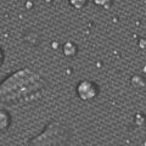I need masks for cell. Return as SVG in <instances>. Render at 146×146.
<instances>
[{"mask_svg":"<svg viewBox=\"0 0 146 146\" xmlns=\"http://www.w3.org/2000/svg\"><path fill=\"white\" fill-rule=\"evenodd\" d=\"M76 91L82 101H93L99 96L100 89L93 80H80L77 84Z\"/></svg>","mask_w":146,"mask_h":146,"instance_id":"obj_3","label":"cell"},{"mask_svg":"<svg viewBox=\"0 0 146 146\" xmlns=\"http://www.w3.org/2000/svg\"><path fill=\"white\" fill-rule=\"evenodd\" d=\"M93 1L98 7L104 9V10H108V9L112 7L115 0H93Z\"/></svg>","mask_w":146,"mask_h":146,"instance_id":"obj_7","label":"cell"},{"mask_svg":"<svg viewBox=\"0 0 146 146\" xmlns=\"http://www.w3.org/2000/svg\"><path fill=\"white\" fill-rule=\"evenodd\" d=\"M70 5L73 7V9H77V10H80V9L85 7L88 5L89 0H68Z\"/></svg>","mask_w":146,"mask_h":146,"instance_id":"obj_8","label":"cell"},{"mask_svg":"<svg viewBox=\"0 0 146 146\" xmlns=\"http://www.w3.org/2000/svg\"><path fill=\"white\" fill-rule=\"evenodd\" d=\"M12 118L6 110L0 108V133H6L11 125Z\"/></svg>","mask_w":146,"mask_h":146,"instance_id":"obj_4","label":"cell"},{"mask_svg":"<svg viewBox=\"0 0 146 146\" xmlns=\"http://www.w3.org/2000/svg\"><path fill=\"white\" fill-rule=\"evenodd\" d=\"M4 60H5V52H4L3 48L0 46V68H1V66H3Z\"/></svg>","mask_w":146,"mask_h":146,"instance_id":"obj_9","label":"cell"},{"mask_svg":"<svg viewBox=\"0 0 146 146\" xmlns=\"http://www.w3.org/2000/svg\"><path fill=\"white\" fill-rule=\"evenodd\" d=\"M130 82H131V85L135 86V88H143V86H145V84H146L145 78L144 77H141L140 74L133 76L131 77V79H130Z\"/></svg>","mask_w":146,"mask_h":146,"instance_id":"obj_6","label":"cell"},{"mask_svg":"<svg viewBox=\"0 0 146 146\" xmlns=\"http://www.w3.org/2000/svg\"><path fill=\"white\" fill-rule=\"evenodd\" d=\"M46 82L31 68H20L9 74L0 83V102L7 106H18L36 101L42 98Z\"/></svg>","mask_w":146,"mask_h":146,"instance_id":"obj_1","label":"cell"},{"mask_svg":"<svg viewBox=\"0 0 146 146\" xmlns=\"http://www.w3.org/2000/svg\"><path fill=\"white\" fill-rule=\"evenodd\" d=\"M70 139V128L58 121H51L38 135L29 140L28 146H66Z\"/></svg>","mask_w":146,"mask_h":146,"instance_id":"obj_2","label":"cell"},{"mask_svg":"<svg viewBox=\"0 0 146 146\" xmlns=\"http://www.w3.org/2000/svg\"><path fill=\"white\" fill-rule=\"evenodd\" d=\"M62 52L67 57H74L78 54V45L73 42H67L63 44L62 46Z\"/></svg>","mask_w":146,"mask_h":146,"instance_id":"obj_5","label":"cell"}]
</instances>
